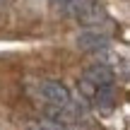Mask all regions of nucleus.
<instances>
[{
	"instance_id": "nucleus-1",
	"label": "nucleus",
	"mask_w": 130,
	"mask_h": 130,
	"mask_svg": "<svg viewBox=\"0 0 130 130\" xmlns=\"http://www.w3.org/2000/svg\"><path fill=\"white\" fill-rule=\"evenodd\" d=\"M39 96L48 104L51 108H65L72 99L70 89L65 87L63 82H56V79H46V82L39 84Z\"/></svg>"
},
{
	"instance_id": "nucleus-2",
	"label": "nucleus",
	"mask_w": 130,
	"mask_h": 130,
	"mask_svg": "<svg viewBox=\"0 0 130 130\" xmlns=\"http://www.w3.org/2000/svg\"><path fill=\"white\" fill-rule=\"evenodd\" d=\"M75 19H77L84 29H96V31H104V34H108L113 29V22H111V17H108V12L99 3L94 5V7H89L87 12H82L79 17H75Z\"/></svg>"
},
{
	"instance_id": "nucleus-3",
	"label": "nucleus",
	"mask_w": 130,
	"mask_h": 130,
	"mask_svg": "<svg viewBox=\"0 0 130 130\" xmlns=\"http://www.w3.org/2000/svg\"><path fill=\"white\" fill-rule=\"evenodd\" d=\"M77 46L82 51H87V53L99 56L101 51H108L111 48V39H108V34L96 31V29H82L77 34Z\"/></svg>"
},
{
	"instance_id": "nucleus-4",
	"label": "nucleus",
	"mask_w": 130,
	"mask_h": 130,
	"mask_svg": "<svg viewBox=\"0 0 130 130\" xmlns=\"http://www.w3.org/2000/svg\"><path fill=\"white\" fill-rule=\"evenodd\" d=\"M84 79L92 82L94 87H108V84H113L116 75H113V68H111V65H106V63H94V65H89V68L84 70Z\"/></svg>"
},
{
	"instance_id": "nucleus-5",
	"label": "nucleus",
	"mask_w": 130,
	"mask_h": 130,
	"mask_svg": "<svg viewBox=\"0 0 130 130\" xmlns=\"http://www.w3.org/2000/svg\"><path fill=\"white\" fill-rule=\"evenodd\" d=\"M89 106H94L99 113H111L113 106H116V89H113V84L94 89V96L89 101Z\"/></svg>"
},
{
	"instance_id": "nucleus-6",
	"label": "nucleus",
	"mask_w": 130,
	"mask_h": 130,
	"mask_svg": "<svg viewBox=\"0 0 130 130\" xmlns=\"http://www.w3.org/2000/svg\"><path fill=\"white\" fill-rule=\"evenodd\" d=\"M99 0H68V3L63 5V12L70 14V17H79L82 12H87L89 7H94Z\"/></svg>"
},
{
	"instance_id": "nucleus-7",
	"label": "nucleus",
	"mask_w": 130,
	"mask_h": 130,
	"mask_svg": "<svg viewBox=\"0 0 130 130\" xmlns=\"http://www.w3.org/2000/svg\"><path fill=\"white\" fill-rule=\"evenodd\" d=\"M53 3H56V5H65L68 0H53Z\"/></svg>"
},
{
	"instance_id": "nucleus-8",
	"label": "nucleus",
	"mask_w": 130,
	"mask_h": 130,
	"mask_svg": "<svg viewBox=\"0 0 130 130\" xmlns=\"http://www.w3.org/2000/svg\"><path fill=\"white\" fill-rule=\"evenodd\" d=\"M29 130H43L41 125H31V128H29Z\"/></svg>"
}]
</instances>
